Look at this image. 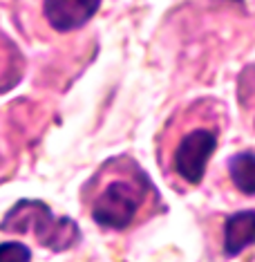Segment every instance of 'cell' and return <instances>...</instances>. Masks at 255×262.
Wrapping results in <instances>:
<instances>
[{
	"mask_svg": "<svg viewBox=\"0 0 255 262\" xmlns=\"http://www.w3.org/2000/svg\"><path fill=\"white\" fill-rule=\"evenodd\" d=\"M3 233H36L38 242L52 251H65L74 247L81 237V231L74 220L52 215L50 206L36 200H20L5 213L0 222Z\"/></svg>",
	"mask_w": 255,
	"mask_h": 262,
	"instance_id": "obj_1",
	"label": "cell"
},
{
	"mask_svg": "<svg viewBox=\"0 0 255 262\" xmlns=\"http://www.w3.org/2000/svg\"><path fill=\"white\" fill-rule=\"evenodd\" d=\"M255 244V211H240L224 224V253L237 255Z\"/></svg>",
	"mask_w": 255,
	"mask_h": 262,
	"instance_id": "obj_5",
	"label": "cell"
},
{
	"mask_svg": "<svg viewBox=\"0 0 255 262\" xmlns=\"http://www.w3.org/2000/svg\"><path fill=\"white\" fill-rule=\"evenodd\" d=\"M217 150V135L208 128H195L179 141L175 150V170L188 184L204 180L206 166L213 152Z\"/></svg>",
	"mask_w": 255,
	"mask_h": 262,
	"instance_id": "obj_3",
	"label": "cell"
},
{
	"mask_svg": "<svg viewBox=\"0 0 255 262\" xmlns=\"http://www.w3.org/2000/svg\"><path fill=\"white\" fill-rule=\"evenodd\" d=\"M101 0H45V18L56 32H74L99 11Z\"/></svg>",
	"mask_w": 255,
	"mask_h": 262,
	"instance_id": "obj_4",
	"label": "cell"
},
{
	"mask_svg": "<svg viewBox=\"0 0 255 262\" xmlns=\"http://www.w3.org/2000/svg\"><path fill=\"white\" fill-rule=\"evenodd\" d=\"M146 198V186L128 180H117L105 186V190L97 198L92 206L94 222L105 229L121 231L132 224L137 217L141 202Z\"/></svg>",
	"mask_w": 255,
	"mask_h": 262,
	"instance_id": "obj_2",
	"label": "cell"
},
{
	"mask_svg": "<svg viewBox=\"0 0 255 262\" xmlns=\"http://www.w3.org/2000/svg\"><path fill=\"white\" fill-rule=\"evenodd\" d=\"M0 262H32V251L20 242H3Z\"/></svg>",
	"mask_w": 255,
	"mask_h": 262,
	"instance_id": "obj_7",
	"label": "cell"
},
{
	"mask_svg": "<svg viewBox=\"0 0 255 262\" xmlns=\"http://www.w3.org/2000/svg\"><path fill=\"white\" fill-rule=\"evenodd\" d=\"M230 180L242 193L255 195V152H237L228 162Z\"/></svg>",
	"mask_w": 255,
	"mask_h": 262,
	"instance_id": "obj_6",
	"label": "cell"
}]
</instances>
